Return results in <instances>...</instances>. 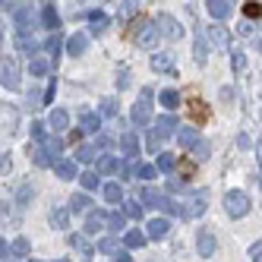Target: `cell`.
I'll return each instance as SVG.
<instances>
[{"label":"cell","mask_w":262,"mask_h":262,"mask_svg":"<svg viewBox=\"0 0 262 262\" xmlns=\"http://www.w3.org/2000/svg\"><path fill=\"white\" fill-rule=\"evenodd\" d=\"M98 171L101 174H117V171H123V164H120L114 155H101L98 158Z\"/></svg>","instance_id":"obj_13"},{"label":"cell","mask_w":262,"mask_h":262,"mask_svg":"<svg viewBox=\"0 0 262 262\" xmlns=\"http://www.w3.org/2000/svg\"><path fill=\"white\" fill-rule=\"evenodd\" d=\"M177 139H180V145H183V152H193V149H196V142H199V133L196 130H180Z\"/></svg>","instance_id":"obj_14"},{"label":"cell","mask_w":262,"mask_h":262,"mask_svg":"<svg viewBox=\"0 0 262 262\" xmlns=\"http://www.w3.org/2000/svg\"><path fill=\"white\" fill-rule=\"evenodd\" d=\"M98 250H101V253H111V256H114V253H117V250H120V246H117V240H111V237H104V240H101V243H98Z\"/></svg>","instance_id":"obj_42"},{"label":"cell","mask_w":262,"mask_h":262,"mask_svg":"<svg viewBox=\"0 0 262 262\" xmlns=\"http://www.w3.org/2000/svg\"><path fill=\"white\" fill-rule=\"evenodd\" d=\"M205 199H209V193L196 190L190 199H186V205H180V218H196V215H202L205 212Z\"/></svg>","instance_id":"obj_3"},{"label":"cell","mask_w":262,"mask_h":262,"mask_svg":"<svg viewBox=\"0 0 262 262\" xmlns=\"http://www.w3.org/2000/svg\"><path fill=\"white\" fill-rule=\"evenodd\" d=\"M237 145L240 149H250V136H237Z\"/></svg>","instance_id":"obj_51"},{"label":"cell","mask_w":262,"mask_h":262,"mask_svg":"<svg viewBox=\"0 0 262 262\" xmlns=\"http://www.w3.org/2000/svg\"><path fill=\"white\" fill-rule=\"evenodd\" d=\"M104 221H107V231H120L123 227V215L120 212H104Z\"/></svg>","instance_id":"obj_26"},{"label":"cell","mask_w":262,"mask_h":262,"mask_svg":"<svg viewBox=\"0 0 262 262\" xmlns=\"http://www.w3.org/2000/svg\"><path fill=\"white\" fill-rule=\"evenodd\" d=\"M174 164H177L174 155H158V167H161V171H174Z\"/></svg>","instance_id":"obj_44"},{"label":"cell","mask_w":262,"mask_h":262,"mask_svg":"<svg viewBox=\"0 0 262 262\" xmlns=\"http://www.w3.org/2000/svg\"><path fill=\"white\" fill-rule=\"evenodd\" d=\"M79 180H82V186H85V190H95V186H98V174H92V171H85Z\"/></svg>","instance_id":"obj_40"},{"label":"cell","mask_w":262,"mask_h":262,"mask_svg":"<svg viewBox=\"0 0 262 262\" xmlns=\"http://www.w3.org/2000/svg\"><path fill=\"white\" fill-rule=\"evenodd\" d=\"M142 243H145V234L142 231H130V234H126V246H130V250H139Z\"/></svg>","instance_id":"obj_28"},{"label":"cell","mask_w":262,"mask_h":262,"mask_svg":"<svg viewBox=\"0 0 262 262\" xmlns=\"http://www.w3.org/2000/svg\"><path fill=\"white\" fill-rule=\"evenodd\" d=\"M209 35H212L215 44H221V48L227 44V29H224V25H209Z\"/></svg>","instance_id":"obj_24"},{"label":"cell","mask_w":262,"mask_h":262,"mask_svg":"<svg viewBox=\"0 0 262 262\" xmlns=\"http://www.w3.org/2000/svg\"><path fill=\"white\" fill-rule=\"evenodd\" d=\"M76 161H95V145H79L76 149Z\"/></svg>","instance_id":"obj_32"},{"label":"cell","mask_w":262,"mask_h":262,"mask_svg":"<svg viewBox=\"0 0 262 262\" xmlns=\"http://www.w3.org/2000/svg\"><path fill=\"white\" fill-rule=\"evenodd\" d=\"M224 209H227V215H234V218H243V215L250 212V199H246V193L231 190L224 196Z\"/></svg>","instance_id":"obj_1"},{"label":"cell","mask_w":262,"mask_h":262,"mask_svg":"<svg viewBox=\"0 0 262 262\" xmlns=\"http://www.w3.org/2000/svg\"><path fill=\"white\" fill-rule=\"evenodd\" d=\"M158 25H161V32H164L167 38H180L183 35V29L177 25V19H171V16H158Z\"/></svg>","instance_id":"obj_10"},{"label":"cell","mask_w":262,"mask_h":262,"mask_svg":"<svg viewBox=\"0 0 262 262\" xmlns=\"http://www.w3.org/2000/svg\"><path fill=\"white\" fill-rule=\"evenodd\" d=\"M41 22H44V29H57V25H60V16H57V6H54V3H48L41 10Z\"/></svg>","instance_id":"obj_15"},{"label":"cell","mask_w":262,"mask_h":262,"mask_svg":"<svg viewBox=\"0 0 262 262\" xmlns=\"http://www.w3.org/2000/svg\"><path fill=\"white\" fill-rule=\"evenodd\" d=\"M79 126H82V133H98L101 130V120H98L95 114H82V123Z\"/></svg>","instance_id":"obj_23"},{"label":"cell","mask_w":262,"mask_h":262,"mask_svg":"<svg viewBox=\"0 0 262 262\" xmlns=\"http://www.w3.org/2000/svg\"><path fill=\"white\" fill-rule=\"evenodd\" d=\"M196 60H199V63L205 60V35H199V38H196Z\"/></svg>","instance_id":"obj_45"},{"label":"cell","mask_w":262,"mask_h":262,"mask_svg":"<svg viewBox=\"0 0 262 262\" xmlns=\"http://www.w3.org/2000/svg\"><path fill=\"white\" fill-rule=\"evenodd\" d=\"M29 66H32V73H35V76H44V73L51 70L48 60H38V57H32V60H29Z\"/></svg>","instance_id":"obj_29"},{"label":"cell","mask_w":262,"mask_h":262,"mask_svg":"<svg viewBox=\"0 0 262 262\" xmlns=\"http://www.w3.org/2000/svg\"><path fill=\"white\" fill-rule=\"evenodd\" d=\"M13 256H29V240H25V237L13 240Z\"/></svg>","instance_id":"obj_33"},{"label":"cell","mask_w":262,"mask_h":262,"mask_svg":"<svg viewBox=\"0 0 262 262\" xmlns=\"http://www.w3.org/2000/svg\"><path fill=\"white\" fill-rule=\"evenodd\" d=\"M186 114L193 117V123H196V126L209 120V107H205L202 101H199V98H190V101H186Z\"/></svg>","instance_id":"obj_5"},{"label":"cell","mask_w":262,"mask_h":262,"mask_svg":"<svg viewBox=\"0 0 262 262\" xmlns=\"http://www.w3.org/2000/svg\"><path fill=\"white\" fill-rule=\"evenodd\" d=\"M155 171H158V167H152V164H142V167H139V177H142V180H152V177H155Z\"/></svg>","instance_id":"obj_46"},{"label":"cell","mask_w":262,"mask_h":262,"mask_svg":"<svg viewBox=\"0 0 262 262\" xmlns=\"http://www.w3.org/2000/svg\"><path fill=\"white\" fill-rule=\"evenodd\" d=\"M133 38H136V44H139V48H145V51L155 48V44H158V25L139 22V29H136V35H133Z\"/></svg>","instance_id":"obj_4"},{"label":"cell","mask_w":262,"mask_h":262,"mask_svg":"<svg viewBox=\"0 0 262 262\" xmlns=\"http://www.w3.org/2000/svg\"><path fill=\"white\" fill-rule=\"evenodd\" d=\"M193 155H196L199 161H205V158L212 155V145L205 142V139H199V142H196V149H193Z\"/></svg>","instance_id":"obj_30"},{"label":"cell","mask_w":262,"mask_h":262,"mask_svg":"<svg viewBox=\"0 0 262 262\" xmlns=\"http://www.w3.org/2000/svg\"><path fill=\"white\" fill-rule=\"evenodd\" d=\"M174 126H177V120H174L171 114H164V117H161L158 123H155V133H158L161 139H164V136H171V133H174Z\"/></svg>","instance_id":"obj_19"},{"label":"cell","mask_w":262,"mask_h":262,"mask_svg":"<svg viewBox=\"0 0 262 262\" xmlns=\"http://www.w3.org/2000/svg\"><path fill=\"white\" fill-rule=\"evenodd\" d=\"M89 22H92V32H104V22H107V16H104V13H92V16H89Z\"/></svg>","instance_id":"obj_31"},{"label":"cell","mask_w":262,"mask_h":262,"mask_svg":"<svg viewBox=\"0 0 262 262\" xmlns=\"http://www.w3.org/2000/svg\"><path fill=\"white\" fill-rule=\"evenodd\" d=\"M256 158H259V167H262V139H259V145H256Z\"/></svg>","instance_id":"obj_53"},{"label":"cell","mask_w":262,"mask_h":262,"mask_svg":"<svg viewBox=\"0 0 262 262\" xmlns=\"http://www.w3.org/2000/svg\"><path fill=\"white\" fill-rule=\"evenodd\" d=\"M101 227H107V221H104V212H89V221H85V231H89V234H98Z\"/></svg>","instance_id":"obj_16"},{"label":"cell","mask_w":262,"mask_h":262,"mask_svg":"<svg viewBox=\"0 0 262 262\" xmlns=\"http://www.w3.org/2000/svg\"><path fill=\"white\" fill-rule=\"evenodd\" d=\"M60 262H66V259H60Z\"/></svg>","instance_id":"obj_55"},{"label":"cell","mask_w":262,"mask_h":262,"mask_svg":"<svg viewBox=\"0 0 262 262\" xmlns=\"http://www.w3.org/2000/svg\"><path fill=\"white\" fill-rule=\"evenodd\" d=\"M180 174H183V180H190L193 177V171H196V167H193V161H186V158H180Z\"/></svg>","instance_id":"obj_43"},{"label":"cell","mask_w":262,"mask_h":262,"mask_svg":"<svg viewBox=\"0 0 262 262\" xmlns=\"http://www.w3.org/2000/svg\"><path fill=\"white\" fill-rule=\"evenodd\" d=\"M256 262H262V256H256Z\"/></svg>","instance_id":"obj_54"},{"label":"cell","mask_w":262,"mask_h":262,"mask_svg":"<svg viewBox=\"0 0 262 262\" xmlns=\"http://www.w3.org/2000/svg\"><path fill=\"white\" fill-rule=\"evenodd\" d=\"M152 120V89H142V101L133 107V126H149Z\"/></svg>","instance_id":"obj_2"},{"label":"cell","mask_w":262,"mask_h":262,"mask_svg":"<svg viewBox=\"0 0 262 262\" xmlns=\"http://www.w3.org/2000/svg\"><path fill=\"white\" fill-rule=\"evenodd\" d=\"M243 13H246V19H259V16H262V3H256V0H253V3L243 6Z\"/></svg>","instance_id":"obj_38"},{"label":"cell","mask_w":262,"mask_h":262,"mask_svg":"<svg viewBox=\"0 0 262 262\" xmlns=\"http://www.w3.org/2000/svg\"><path fill=\"white\" fill-rule=\"evenodd\" d=\"M29 196H32V186L22 183V186H19V193H16V202L19 205H29Z\"/></svg>","instance_id":"obj_39"},{"label":"cell","mask_w":262,"mask_h":262,"mask_svg":"<svg viewBox=\"0 0 262 262\" xmlns=\"http://www.w3.org/2000/svg\"><path fill=\"white\" fill-rule=\"evenodd\" d=\"M44 149H48V155L54 158V161H60V139H44Z\"/></svg>","instance_id":"obj_34"},{"label":"cell","mask_w":262,"mask_h":262,"mask_svg":"<svg viewBox=\"0 0 262 262\" xmlns=\"http://www.w3.org/2000/svg\"><path fill=\"white\" fill-rule=\"evenodd\" d=\"M66 51L70 54H85L89 51V35H82V32H76V35H70V41H66Z\"/></svg>","instance_id":"obj_9"},{"label":"cell","mask_w":262,"mask_h":262,"mask_svg":"<svg viewBox=\"0 0 262 262\" xmlns=\"http://www.w3.org/2000/svg\"><path fill=\"white\" fill-rule=\"evenodd\" d=\"M114 262H133V259L126 256V253H117V259H114Z\"/></svg>","instance_id":"obj_52"},{"label":"cell","mask_w":262,"mask_h":262,"mask_svg":"<svg viewBox=\"0 0 262 262\" xmlns=\"http://www.w3.org/2000/svg\"><path fill=\"white\" fill-rule=\"evenodd\" d=\"M19 76H16V63L13 60H3V89H16Z\"/></svg>","instance_id":"obj_11"},{"label":"cell","mask_w":262,"mask_h":262,"mask_svg":"<svg viewBox=\"0 0 262 262\" xmlns=\"http://www.w3.org/2000/svg\"><path fill=\"white\" fill-rule=\"evenodd\" d=\"M120 149H123L126 158H136L139 155V136L136 133H123V136H120Z\"/></svg>","instance_id":"obj_8"},{"label":"cell","mask_w":262,"mask_h":262,"mask_svg":"<svg viewBox=\"0 0 262 262\" xmlns=\"http://www.w3.org/2000/svg\"><path fill=\"white\" fill-rule=\"evenodd\" d=\"M66 123H70V114H66V111H60V107H57V111H51V130H66Z\"/></svg>","instance_id":"obj_20"},{"label":"cell","mask_w":262,"mask_h":262,"mask_svg":"<svg viewBox=\"0 0 262 262\" xmlns=\"http://www.w3.org/2000/svg\"><path fill=\"white\" fill-rule=\"evenodd\" d=\"M51 221H54L57 227H66V221H70V212H66V209H54V212H51Z\"/></svg>","instance_id":"obj_35"},{"label":"cell","mask_w":262,"mask_h":262,"mask_svg":"<svg viewBox=\"0 0 262 262\" xmlns=\"http://www.w3.org/2000/svg\"><path fill=\"white\" fill-rule=\"evenodd\" d=\"M70 243H73V246H76V250H82V253H89V243H85V240H82V237H79V234H76V237H70Z\"/></svg>","instance_id":"obj_49"},{"label":"cell","mask_w":262,"mask_h":262,"mask_svg":"<svg viewBox=\"0 0 262 262\" xmlns=\"http://www.w3.org/2000/svg\"><path fill=\"white\" fill-rule=\"evenodd\" d=\"M32 262H38V259H32Z\"/></svg>","instance_id":"obj_56"},{"label":"cell","mask_w":262,"mask_h":262,"mask_svg":"<svg viewBox=\"0 0 262 262\" xmlns=\"http://www.w3.org/2000/svg\"><path fill=\"white\" fill-rule=\"evenodd\" d=\"M54 167H57V174H60V180H73L76 177V161H54Z\"/></svg>","instance_id":"obj_18"},{"label":"cell","mask_w":262,"mask_h":262,"mask_svg":"<svg viewBox=\"0 0 262 262\" xmlns=\"http://www.w3.org/2000/svg\"><path fill=\"white\" fill-rule=\"evenodd\" d=\"M161 104H164L167 111H174V107L180 104V95H177L174 89H164V92H161Z\"/></svg>","instance_id":"obj_25"},{"label":"cell","mask_w":262,"mask_h":262,"mask_svg":"<svg viewBox=\"0 0 262 262\" xmlns=\"http://www.w3.org/2000/svg\"><path fill=\"white\" fill-rule=\"evenodd\" d=\"M152 70H161V73H167V76H174L171 57H164V54H158V57H152Z\"/></svg>","instance_id":"obj_22"},{"label":"cell","mask_w":262,"mask_h":262,"mask_svg":"<svg viewBox=\"0 0 262 262\" xmlns=\"http://www.w3.org/2000/svg\"><path fill=\"white\" fill-rule=\"evenodd\" d=\"M70 212H92V199L89 196H85V193H76V196H73L70 199Z\"/></svg>","instance_id":"obj_17"},{"label":"cell","mask_w":262,"mask_h":262,"mask_svg":"<svg viewBox=\"0 0 262 262\" xmlns=\"http://www.w3.org/2000/svg\"><path fill=\"white\" fill-rule=\"evenodd\" d=\"M32 136H35L38 142H44V139H48L44 136V123H32Z\"/></svg>","instance_id":"obj_47"},{"label":"cell","mask_w":262,"mask_h":262,"mask_svg":"<svg viewBox=\"0 0 262 262\" xmlns=\"http://www.w3.org/2000/svg\"><path fill=\"white\" fill-rule=\"evenodd\" d=\"M104 199L107 202H120V199H123V190H120L117 183H107L104 186Z\"/></svg>","instance_id":"obj_27"},{"label":"cell","mask_w":262,"mask_h":262,"mask_svg":"<svg viewBox=\"0 0 262 262\" xmlns=\"http://www.w3.org/2000/svg\"><path fill=\"white\" fill-rule=\"evenodd\" d=\"M167 190H171V193H180V190H183V183H180L177 177H171V180H167Z\"/></svg>","instance_id":"obj_50"},{"label":"cell","mask_w":262,"mask_h":262,"mask_svg":"<svg viewBox=\"0 0 262 262\" xmlns=\"http://www.w3.org/2000/svg\"><path fill=\"white\" fill-rule=\"evenodd\" d=\"M196 246H199V256H212L215 253V234L202 227V231L196 234Z\"/></svg>","instance_id":"obj_6"},{"label":"cell","mask_w":262,"mask_h":262,"mask_svg":"<svg viewBox=\"0 0 262 262\" xmlns=\"http://www.w3.org/2000/svg\"><path fill=\"white\" fill-rule=\"evenodd\" d=\"M209 13L215 19H224L227 13H231V3H227V0H209Z\"/></svg>","instance_id":"obj_21"},{"label":"cell","mask_w":262,"mask_h":262,"mask_svg":"<svg viewBox=\"0 0 262 262\" xmlns=\"http://www.w3.org/2000/svg\"><path fill=\"white\" fill-rule=\"evenodd\" d=\"M231 66H234V70H237V73H243L246 70V54H234V57H231Z\"/></svg>","instance_id":"obj_41"},{"label":"cell","mask_w":262,"mask_h":262,"mask_svg":"<svg viewBox=\"0 0 262 262\" xmlns=\"http://www.w3.org/2000/svg\"><path fill=\"white\" fill-rule=\"evenodd\" d=\"M60 48H63V44H60V35H57V38H51V41H48V51L54 54V57H60Z\"/></svg>","instance_id":"obj_48"},{"label":"cell","mask_w":262,"mask_h":262,"mask_svg":"<svg viewBox=\"0 0 262 262\" xmlns=\"http://www.w3.org/2000/svg\"><path fill=\"white\" fill-rule=\"evenodd\" d=\"M167 231H171V221H167V218H152L149 221V237L152 240H164Z\"/></svg>","instance_id":"obj_7"},{"label":"cell","mask_w":262,"mask_h":262,"mask_svg":"<svg viewBox=\"0 0 262 262\" xmlns=\"http://www.w3.org/2000/svg\"><path fill=\"white\" fill-rule=\"evenodd\" d=\"M123 215H130V218H142V205H136L130 199V202H123Z\"/></svg>","instance_id":"obj_37"},{"label":"cell","mask_w":262,"mask_h":262,"mask_svg":"<svg viewBox=\"0 0 262 262\" xmlns=\"http://www.w3.org/2000/svg\"><path fill=\"white\" fill-rule=\"evenodd\" d=\"M117 114V98H104L101 101V117H114Z\"/></svg>","instance_id":"obj_36"},{"label":"cell","mask_w":262,"mask_h":262,"mask_svg":"<svg viewBox=\"0 0 262 262\" xmlns=\"http://www.w3.org/2000/svg\"><path fill=\"white\" fill-rule=\"evenodd\" d=\"M29 155H32V161H35L38 167H48L51 164V155H48V149H44V145H29Z\"/></svg>","instance_id":"obj_12"}]
</instances>
